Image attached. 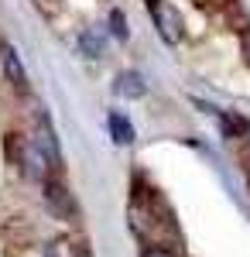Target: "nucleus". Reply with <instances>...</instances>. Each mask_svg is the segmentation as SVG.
<instances>
[{
  "instance_id": "f8f14e48",
  "label": "nucleus",
  "mask_w": 250,
  "mask_h": 257,
  "mask_svg": "<svg viewBox=\"0 0 250 257\" xmlns=\"http://www.w3.org/2000/svg\"><path fill=\"white\" fill-rule=\"evenodd\" d=\"M141 257H175L172 250H168V247H158V243H148V247H144V254Z\"/></svg>"
},
{
  "instance_id": "7ed1b4c3",
  "label": "nucleus",
  "mask_w": 250,
  "mask_h": 257,
  "mask_svg": "<svg viewBox=\"0 0 250 257\" xmlns=\"http://www.w3.org/2000/svg\"><path fill=\"white\" fill-rule=\"evenodd\" d=\"M148 7H151V21H154V28H158V35H161V41L165 45H178L182 35H185L182 14L175 11L168 0H151Z\"/></svg>"
},
{
  "instance_id": "423d86ee",
  "label": "nucleus",
  "mask_w": 250,
  "mask_h": 257,
  "mask_svg": "<svg viewBox=\"0 0 250 257\" xmlns=\"http://www.w3.org/2000/svg\"><path fill=\"white\" fill-rule=\"evenodd\" d=\"M113 93H116V96H123V99H141L144 93H148V86H144V76H141V72H134V69H123V72H116Z\"/></svg>"
},
{
  "instance_id": "39448f33",
  "label": "nucleus",
  "mask_w": 250,
  "mask_h": 257,
  "mask_svg": "<svg viewBox=\"0 0 250 257\" xmlns=\"http://www.w3.org/2000/svg\"><path fill=\"white\" fill-rule=\"evenodd\" d=\"M31 141H35V148H38L41 155L52 161V168H55V161H58V134H55V127H52V117H48L45 110H38V113H35V131H31Z\"/></svg>"
},
{
  "instance_id": "9d476101",
  "label": "nucleus",
  "mask_w": 250,
  "mask_h": 257,
  "mask_svg": "<svg viewBox=\"0 0 250 257\" xmlns=\"http://www.w3.org/2000/svg\"><path fill=\"white\" fill-rule=\"evenodd\" d=\"M110 31H113L120 41L131 38V28H127V18H123V11H110Z\"/></svg>"
},
{
  "instance_id": "0eeeda50",
  "label": "nucleus",
  "mask_w": 250,
  "mask_h": 257,
  "mask_svg": "<svg viewBox=\"0 0 250 257\" xmlns=\"http://www.w3.org/2000/svg\"><path fill=\"white\" fill-rule=\"evenodd\" d=\"M106 127H110V138H113V144H120V148H131V144H134V123L123 117V113H113V110H110Z\"/></svg>"
},
{
  "instance_id": "f03ea898",
  "label": "nucleus",
  "mask_w": 250,
  "mask_h": 257,
  "mask_svg": "<svg viewBox=\"0 0 250 257\" xmlns=\"http://www.w3.org/2000/svg\"><path fill=\"white\" fill-rule=\"evenodd\" d=\"M41 189H45L41 196H45V206H48V213H52V216L76 223V219H79V202H76V196L69 192V185H65L62 178L48 175L45 182H41Z\"/></svg>"
},
{
  "instance_id": "6e6552de",
  "label": "nucleus",
  "mask_w": 250,
  "mask_h": 257,
  "mask_svg": "<svg viewBox=\"0 0 250 257\" xmlns=\"http://www.w3.org/2000/svg\"><path fill=\"white\" fill-rule=\"evenodd\" d=\"M79 48H82L86 59H103V35H99L96 28H86L79 35Z\"/></svg>"
},
{
  "instance_id": "20e7f679",
  "label": "nucleus",
  "mask_w": 250,
  "mask_h": 257,
  "mask_svg": "<svg viewBox=\"0 0 250 257\" xmlns=\"http://www.w3.org/2000/svg\"><path fill=\"white\" fill-rule=\"evenodd\" d=\"M0 69H4V79L11 82L14 93H28V69L11 41H0Z\"/></svg>"
},
{
  "instance_id": "f257e3e1",
  "label": "nucleus",
  "mask_w": 250,
  "mask_h": 257,
  "mask_svg": "<svg viewBox=\"0 0 250 257\" xmlns=\"http://www.w3.org/2000/svg\"><path fill=\"white\" fill-rule=\"evenodd\" d=\"M7 158L14 161L28 178H35V182H45V178L52 175V161L35 148V141H31V138H18V134H11V138H7Z\"/></svg>"
},
{
  "instance_id": "9b49d317",
  "label": "nucleus",
  "mask_w": 250,
  "mask_h": 257,
  "mask_svg": "<svg viewBox=\"0 0 250 257\" xmlns=\"http://www.w3.org/2000/svg\"><path fill=\"white\" fill-rule=\"evenodd\" d=\"M240 55H243V65L250 69V28L240 31Z\"/></svg>"
},
{
  "instance_id": "1a4fd4ad",
  "label": "nucleus",
  "mask_w": 250,
  "mask_h": 257,
  "mask_svg": "<svg viewBox=\"0 0 250 257\" xmlns=\"http://www.w3.org/2000/svg\"><path fill=\"white\" fill-rule=\"evenodd\" d=\"M41 257H79V250H76V243H72L69 237H55V240L45 243Z\"/></svg>"
}]
</instances>
